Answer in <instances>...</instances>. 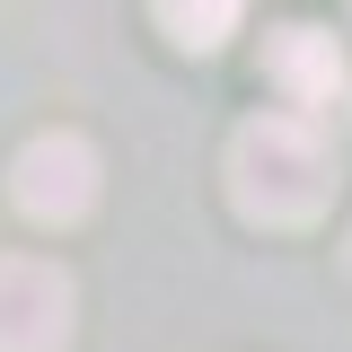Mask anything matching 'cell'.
I'll return each instance as SVG.
<instances>
[{
  "label": "cell",
  "mask_w": 352,
  "mask_h": 352,
  "mask_svg": "<svg viewBox=\"0 0 352 352\" xmlns=\"http://www.w3.org/2000/svg\"><path fill=\"white\" fill-rule=\"evenodd\" d=\"M335 194V150L300 115H256L229 141V203L264 229H308Z\"/></svg>",
  "instance_id": "cell-1"
},
{
  "label": "cell",
  "mask_w": 352,
  "mask_h": 352,
  "mask_svg": "<svg viewBox=\"0 0 352 352\" xmlns=\"http://www.w3.org/2000/svg\"><path fill=\"white\" fill-rule=\"evenodd\" d=\"M97 141L80 132H36L27 150H18V168H9V194H18V212L44 220V229H71V220L97 212Z\"/></svg>",
  "instance_id": "cell-2"
},
{
  "label": "cell",
  "mask_w": 352,
  "mask_h": 352,
  "mask_svg": "<svg viewBox=\"0 0 352 352\" xmlns=\"http://www.w3.org/2000/svg\"><path fill=\"white\" fill-rule=\"evenodd\" d=\"M71 344V273L36 256H0V352H62Z\"/></svg>",
  "instance_id": "cell-3"
},
{
  "label": "cell",
  "mask_w": 352,
  "mask_h": 352,
  "mask_svg": "<svg viewBox=\"0 0 352 352\" xmlns=\"http://www.w3.org/2000/svg\"><path fill=\"white\" fill-rule=\"evenodd\" d=\"M264 71H273V88H282L291 106H308V115H344L352 106V62L335 53L326 27H273Z\"/></svg>",
  "instance_id": "cell-4"
},
{
  "label": "cell",
  "mask_w": 352,
  "mask_h": 352,
  "mask_svg": "<svg viewBox=\"0 0 352 352\" xmlns=\"http://www.w3.org/2000/svg\"><path fill=\"white\" fill-rule=\"evenodd\" d=\"M238 18H247V0H159V27H168L185 53L229 44V36H238Z\"/></svg>",
  "instance_id": "cell-5"
}]
</instances>
